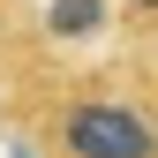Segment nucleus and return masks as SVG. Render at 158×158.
<instances>
[{
	"mask_svg": "<svg viewBox=\"0 0 158 158\" xmlns=\"http://www.w3.org/2000/svg\"><path fill=\"white\" fill-rule=\"evenodd\" d=\"M60 158H158V113L121 90H75L45 135Z\"/></svg>",
	"mask_w": 158,
	"mask_h": 158,
	"instance_id": "f257e3e1",
	"label": "nucleus"
},
{
	"mask_svg": "<svg viewBox=\"0 0 158 158\" xmlns=\"http://www.w3.org/2000/svg\"><path fill=\"white\" fill-rule=\"evenodd\" d=\"M128 8H135V15H158V0H128Z\"/></svg>",
	"mask_w": 158,
	"mask_h": 158,
	"instance_id": "7ed1b4c3",
	"label": "nucleus"
},
{
	"mask_svg": "<svg viewBox=\"0 0 158 158\" xmlns=\"http://www.w3.org/2000/svg\"><path fill=\"white\" fill-rule=\"evenodd\" d=\"M15 158H38V151H15Z\"/></svg>",
	"mask_w": 158,
	"mask_h": 158,
	"instance_id": "20e7f679",
	"label": "nucleus"
},
{
	"mask_svg": "<svg viewBox=\"0 0 158 158\" xmlns=\"http://www.w3.org/2000/svg\"><path fill=\"white\" fill-rule=\"evenodd\" d=\"M98 23H106V0H53V15H45L53 38H90Z\"/></svg>",
	"mask_w": 158,
	"mask_h": 158,
	"instance_id": "f03ea898",
	"label": "nucleus"
}]
</instances>
